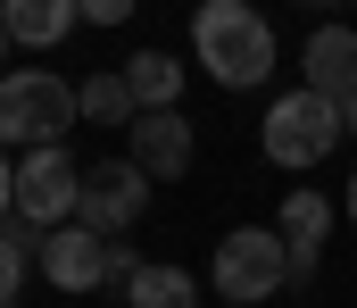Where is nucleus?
Segmentation results:
<instances>
[{
	"instance_id": "nucleus-6",
	"label": "nucleus",
	"mask_w": 357,
	"mask_h": 308,
	"mask_svg": "<svg viewBox=\"0 0 357 308\" xmlns=\"http://www.w3.org/2000/svg\"><path fill=\"white\" fill-rule=\"evenodd\" d=\"M142 208H150V175H142L133 159H100V167H84V200H75V217H84L91 233H125Z\"/></svg>"
},
{
	"instance_id": "nucleus-3",
	"label": "nucleus",
	"mask_w": 357,
	"mask_h": 308,
	"mask_svg": "<svg viewBox=\"0 0 357 308\" xmlns=\"http://www.w3.org/2000/svg\"><path fill=\"white\" fill-rule=\"evenodd\" d=\"M208 275H216V292L233 308H258V300H274V292L291 284V242H282L274 225H233V233L216 242Z\"/></svg>"
},
{
	"instance_id": "nucleus-15",
	"label": "nucleus",
	"mask_w": 357,
	"mask_h": 308,
	"mask_svg": "<svg viewBox=\"0 0 357 308\" xmlns=\"http://www.w3.org/2000/svg\"><path fill=\"white\" fill-rule=\"evenodd\" d=\"M133 275H142V250H125V242L108 233V275H100V284H133Z\"/></svg>"
},
{
	"instance_id": "nucleus-13",
	"label": "nucleus",
	"mask_w": 357,
	"mask_h": 308,
	"mask_svg": "<svg viewBox=\"0 0 357 308\" xmlns=\"http://www.w3.org/2000/svg\"><path fill=\"white\" fill-rule=\"evenodd\" d=\"M75 101H84L91 125H133V117H142L133 84H125V67H100V75H84V84H75Z\"/></svg>"
},
{
	"instance_id": "nucleus-8",
	"label": "nucleus",
	"mask_w": 357,
	"mask_h": 308,
	"mask_svg": "<svg viewBox=\"0 0 357 308\" xmlns=\"http://www.w3.org/2000/svg\"><path fill=\"white\" fill-rule=\"evenodd\" d=\"M42 275H50L59 292H91V284L108 275V233H91L84 217L50 225V233H42Z\"/></svg>"
},
{
	"instance_id": "nucleus-10",
	"label": "nucleus",
	"mask_w": 357,
	"mask_h": 308,
	"mask_svg": "<svg viewBox=\"0 0 357 308\" xmlns=\"http://www.w3.org/2000/svg\"><path fill=\"white\" fill-rule=\"evenodd\" d=\"M274 233L291 242V284H307L316 258H324V233H333V200H324V192H291L282 217H274Z\"/></svg>"
},
{
	"instance_id": "nucleus-19",
	"label": "nucleus",
	"mask_w": 357,
	"mask_h": 308,
	"mask_svg": "<svg viewBox=\"0 0 357 308\" xmlns=\"http://www.w3.org/2000/svg\"><path fill=\"white\" fill-rule=\"evenodd\" d=\"M341 208H349V225H357V175H349V192H341Z\"/></svg>"
},
{
	"instance_id": "nucleus-16",
	"label": "nucleus",
	"mask_w": 357,
	"mask_h": 308,
	"mask_svg": "<svg viewBox=\"0 0 357 308\" xmlns=\"http://www.w3.org/2000/svg\"><path fill=\"white\" fill-rule=\"evenodd\" d=\"M75 8H84L91 25H125V17H133V8H142V0H75Z\"/></svg>"
},
{
	"instance_id": "nucleus-14",
	"label": "nucleus",
	"mask_w": 357,
	"mask_h": 308,
	"mask_svg": "<svg viewBox=\"0 0 357 308\" xmlns=\"http://www.w3.org/2000/svg\"><path fill=\"white\" fill-rule=\"evenodd\" d=\"M125 300L133 308H199V284L183 267H167V258H142V275L125 284Z\"/></svg>"
},
{
	"instance_id": "nucleus-20",
	"label": "nucleus",
	"mask_w": 357,
	"mask_h": 308,
	"mask_svg": "<svg viewBox=\"0 0 357 308\" xmlns=\"http://www.w3.org/2000/svg\"><path fill=\"white\" fill-rule=\"evenodd\" d=\"M0 59H8V25H0ZM0 75H8V67H0Z\"/></svg>"
},
{
	"instance_id": "nucleus-5",
	"label": "nucleus",
	"mask_w": 357,
	"mask_h": 308,
	"mask_svg": "<svg viewBox=\"0 0 357 308\" xmlns=\"http://www.w3.org/2000/svg\"><path fill=\"white\" fill-rule=\"evenodd\" d=\"M84 200V167L67 159V142H42V150H17V217L25 225H67Z\"/></svg>"
},
{
	"instance_id": "nucleus-11",
	"label": "nucleus",
	"mask_w": 357,
	"mask_h": 308,
	"mask_svg": "<svg viewBox=\"0 0 357 308\" xmlns=\"http://www.w3.org/2000/svg\"><path fill=\"white\" fill-rule=\"evenodd\" d=\"M0 25H8V42H25V50H50V42H67V34L84 25V8H75V0H0Z\"/></svg>"
},
{
	"instance_id": "nucleus-22",
	"label": "nucleus",
	"mask_w": 357,
	"mask_h": 308,
	"mask_svg": "<svg viewBox=\"0 0 357 308\" xmlns=\"http://www.w3.org/2000/svg\"><path fill=\"white\" fill-rule=\"evenodd\" d=\"M225 308H233V300H225Z\"/></svg>"
},
{
	"instance_id": "nucleus-18",
	"label": "nucleus",
	"mask_w": 357,
	"mask_h": 308,
	"mask_svg": "<svg viewBox=\"0 0 357 308\" xmlns=\"http://www.w3.org/2000/svg\"><path fill=\"white\" fill-rule=\"evenodd\" d=\"M341 133H357V92H349V101H341Z\"/></svg>"
},
{
	"instance_id": "nucleus-17",
	"label": "nucleus",
	"mask_w": 357,
	"mask_h": 308,
	"mask_svg": "<svg viewBox=\"0 0 357 308\" xmlns=\"http://www.w3.org/2000/svg\"><path fill=\"white\" fill-rule=\"evenodd\" d=\"M8 208H17V159L0 150V217H8Z\"/></svg>"
},
{
	"instance_id": "nucleus-7",
	"label": "nucleus",
	"mask_w": 357,
	"mask_h": 308,
	"mask_svg": "<svg viewBox=\"0 0 357 308\" xmlns=\"http://www.w3.org/2000/svg\"><path fill=\"white\" fill-rule=\"evenodd\" d=\"M125 159H133L150 184H175L183 167H191V117H183V108H142V117L125 125Z\"/></svg>"
},
{
	"instance_id": "nucleus-2",
	"label": "nucleus",
	"mask_w": 357,
	"mask_h": 308,
	"mask_svg": "<svg viewBox=\"0 0 357 308\" xmlns=\"http://www.w3.org/2000/svg\"><path fill=\"white\" fill-rule=\"evenodd\" d=\"M75 84L50 75V67H8L0 75V150H42V142H67L75 133Z\"/></svg>"
},
{
	"instance_id": "nucleus-21",
	"label": "nucleus",
	"mask_w": 357,
	"mask_h": 308,
	"mask_svg": "<svg viewBox=\"0 0 357 308\" xmlns=\"http://www.w3.org/2000/svg\"><path fill=\"white\" fill-rule=\"evenodd\" d=\"M307 8H341V0H307Z\"/></svg>"
},
{
	"instance_id": "nucleus-4",
	"label": "nucleus",
	"mask_w": 357,
	"mask_h": 308,
	"mask_svg": "<svg viewBox=\"0 0 357 308\" xmlns=\"http://www.w3.org/2000/svg\"><path fill=\"white\" fill-rule=\"evenodd\" d=\"M333 142H341V101H324V92H282L266 108V159L274 167H316V159H333Z\"/></svg>"
},
{
	"instance_id": "nucleus-9",
	"label": "nucleus",
	"mask_w": 357,
	"mask_h": 308,
	"mask_svg": "<svg viewBox=\"0 0 357 308\" xmlns=\"http://www.w3.org/2000/svg\"><path fill=\"white\" fill-rule=\"evenodd\" d=\"M299 84L324 92V101H349V92H357V25H316V34H307Z\"/></svg>"
},
{
	"instance_id": "nucleus-12",
	"label": "nucleus",
	"mask_w": 357,
	"mask_h": 308,
	"mask_svg": "<svg viewBox=\"0 0 357 308\" xmlns=\"http://www.w3.org/2000/svg\"><path fill=\"white\" fill-rule=\"evenodd\" d=\"M125 84H133L142 108H183V67L167 50H133V59H125Z\"/></svg>"
},
{
	"instance_id": "nucleus-1",
	"label": "nucleus",
	"mask_w": 357,
	"mask_h": 308,
	"mask_svg": "<svg viewBox=\"0 0 357 308\" xmlns=\"http://www.w3.org/2000/svg\"><path fill=\"white\" fill-rule=\"evenodd\" d=\"M191 50L216 75V92H258L274 75V25L250 0H199L191 8Z\"/></svg>"
}]
</instances>
